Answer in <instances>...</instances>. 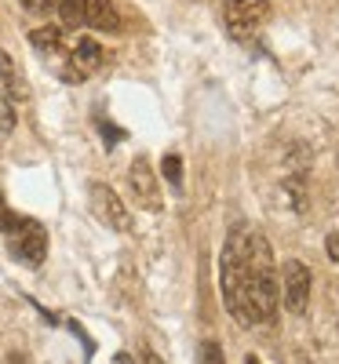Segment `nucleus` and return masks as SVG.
Masks as SVG:
<instances>
[{"label": "nucleus", "instance_id": "nucleus-19", "mask_svg": "<svg viewBox=\"0 0 339 364\" xmlns=\"http://www.w3.org/2000/svg\"><path fill=\"white\" fill-rule=\"evenodd\" d=\"M146 364H161L157 357H153V353H146Z\"/></svg>", "mask_w": 339, "mask_h": 364}, {"label": "nucleus", "instance_id": "nucleus-5", "mask_svg": "<svg viewBox=\"0 0 339 364\" xmlns=\"http://www.w3.org/2000/svg\"><path fill=\"white\" fill-rule=\"evenodd\" d=\"M88 200H91V211H95V219L106 223L110 230H117V233L132 230V215H128L125 200H120V197L106 186V182H91V186H88Z\"/></svg>", "mask_w": 339, "mask_h": 364}, {"label": "nucleus", "instance_id": "nucleus-16", "mask_svg": "<svg viewBox=\"0 0 339 364\" xmlns=\"http://www.w3.org/2000/svg\"><path fill=\"white\" fill-rule=\"evenodd\" d=\"M325 252H328V259H332V262H339V230H332V233H328Z\"/></svg>", "mask_w": 339, "mask_h": 364}, {"label": "nucleus", "instance_id": "nucleus-13", "mask_svg": "<svg viewBox=\"0 0 339 364\" xmlns=\"http://www.w3.org/2000/svg\"><path fill=\"white\" fill-rule=\"evenodd\" d=\"M11 132H15V106L4 95V87H0V139H8Z\"/></svg>", "mask_w": 339, "mask_h": 364}, {"label": "nucleus", "instance_id": "nucleus-10", "mask_svg": "<svg viewBox=\"0 0 339 364\" xmlns=\"http://www.w3.org/2000/svg\"><path fill=\"white\" fill-rule=\"evenodd\" d=\"M0 80H4V95L11 99V102H26L29 99V84H26V77H22V70L15 66V58L0 48Z\"/></svg>", "mask_w": 339, "mask_h": 364}, {"label": "nucleus", "instance_id": "nucleus-12", "mask_svg": "<svg viewBox=\"0 0 339 364\" xmlns=\"http://www.w3.org/2000/svg\"><path fill=\"white\" fill-rule=\"evenodd\" d=\"M161 175H165V182H168L175 193H182V157H179V154H165Z\"/></svg>", "mask_w": 339, "mask_h": 364}, {"label": "nucleus", "instance_id": "nucleus-18", "mask_svg": "<svg viewBox=\"0 0 339 364\" xmlns=\"http://www.w3.org/2000/svg\"><path fill=\"white\" fill-rule=\"evenodd\" d=\"M113 364H135V357H132V353H117Z\"/></svg>", "mask_w": 339, "mask_h": 364}, {"label": "nucleus", "instance_id": "nucleus-20", "mask_svg": "<svg viewBox=\"0 0 339 364\" xmlns=\"http://www.w3.org/2000/svg\"><path fill=\"white\" fill-rule=\"evenodd\" d=\"M244 364H259V357H252V353H249V357H244Z\"/></svg>", "mask_w": 339, "mask_h": 364}, {"label": "nucleus", "instance_id": "nucleus-2", "mask_svg": "<svg viewBox=\"0 0 339 364\" xmlns=\"http://www.w3.org/2000/svg\"><path fill=\"white\" fill-rule=\"evenodd\" d=\"M0 233H4V240H8L11 259L33 266V269L48 259V230H44V223L26 219V215H15Z\"/></svg>", "mask_w": 339, "mask_h": 364}, {"label": "nucleus", "instance_id": "nucleus-15", "mask_svg": "<svg viewBox=\"0 0 339 364\" xmlns=\"http://www.w3.org/2000/svg\"><path fill=\"white\" fill-rule=\"evenodd\" d=\"M99 132H103V142H106V149H113L120 139H125V132H120V128H113L110 120H99Z\"/></svg>", "mask_w": 339, "mask_h": 364}, {"label": "nucleus", "instance_id": "nucleus-6", "mask_svg": "<svg viewBox=\"0 0 339 364\" xmlns=\"http://www.w3.org/2000/svg\"><path fill=\"white\" fill-rule=\"evenodd\" d=\"M281 284H285V310L303 317L306 306H311V269H306L299 259H288L281 266Z\"/></svg>", "mask_w": 339, "mask_h": 364}, {"label": "nucleus", "instance_id": "nucleus-3", "mask_svg": "<svg viewBox=\"0 0 339 364\" xmlns=\"http://www.w3.org/2000/svg\"><path fill=\"white\" fill-rule=\"evenodd\" d=\"M266 18H270V0H223V26L241 44L256 41Z\"/></svg>", "mask_w": 339, "mask_h": 364}, {"label": "nucleus", "instance_id": "nucleus-7", "mask_svg": "<svg viewBox=\"0 0 339 364\" xmlns=\"http://www.w3.org/2000/svg\"><path fill=\"white\" fill-rule=\"evenodd\" d=\"M128 182H132L135 200H139L146 211H161V182H157V175H153V168H150L146 157H135V161H132Z\"/></svg>", "mask_w": 339, "mask_h": 364}, {"label": "nucleus", "instance_id": "nucleus-11", "mask_svg": "<svg viewBox=\"0 0 339 364\" xmlns=\"http://www.w3.org/2000/svg\"><path fill=\"white\" fill-rule=\"evenodd\" d=\"M58 22L66 29H80L84 26V0H58Z\"/></svg>", "mask_w": 339, "mask_h": 364}, {"label": "nucleus", "instance_id": "nucleus-9", "mask_svg": "<svg viewBox=\"0 0 339 364\" xmlns=\"http://www.w3.org/2000/svg\"><path fill=\"white\" fill-rule=\"evenodd\" d=\"M84 26L95 33H117L120 15L113 8V0H84Z\"/></svg>", "mask_w": 339, "mask_h": 364}, {"label": "nucleus", "instance_id": "nucleus-8", "mask_svg": "<svg viewBox=\"0 0 339 364\" xmlns=\"http://www.w3.org/2000/svg\"><path fill=\"white\" fill-rule=\"evenodd\" d=\"M29 44H33V51L44 58L48 66L58 70V63H63V55H66V37H63V29L58 26H41L29 33Z\"/></svg>", "mask_w": 339, "mask_h": 364}, {"label": "nucleus", "instance_id": "nucleus-14", "mask_svg": "<svg viewBox=\"0 0 339 364\" xmlns=\"http://www.w3.org/2000/svg\"><path fill=\"white\" fill-rule=\"evenodd\" d=\"M197 364H226L223 346L215 343V339H204V343L197 346Z\"/></svg>", "mask_w": 339, "mask_h": 364}, {"label": "nucleus", "instance_id": "nucleus-4", "mask_svg": "<svg viewBox=\"0 0 339 364\" xmlns=\"http://www.w3.org/2000/svg\"><path fill=\"white\" fill-rule=\"evenodd\" d=\"M106 63V51L99 48V41L91 37H77L73 44H66V55L63 63H58V77H63L66 84H84L88 77H95Z\"/></svg>", "mask_w": 339, "mask_h": 364}, {"label": "nucleus", "instance_id": "nucleus-17", "mask_svg": "<svg viewBox=\"0 0 339 364\" xmlns=\"http://www.w3.org/2000/svg\"><path fill=\"white\" fill-rule=\"evenodd\" d=\"M58 0H22V8L26 11H48V8H55Z\"/></svg>", "mask_w": 339, "mask_h": 364}, {"label": "nucleus", "instance_id": "nucleus-1", "mask_svg": "<svg viewBox=\"0 0 339 364\" xmlns=\"http://www.w3.org/2000/svg\"><path fill=\"white\" fill-rule=\"evenodd\" d=\"M219 291L234 321L244 328H259L277 317V306H281L277 262L270 252V240L252 223H234L223 240Z\"/></svg>", "mask_w": 339, "mask_h": 364}]
</instances>
